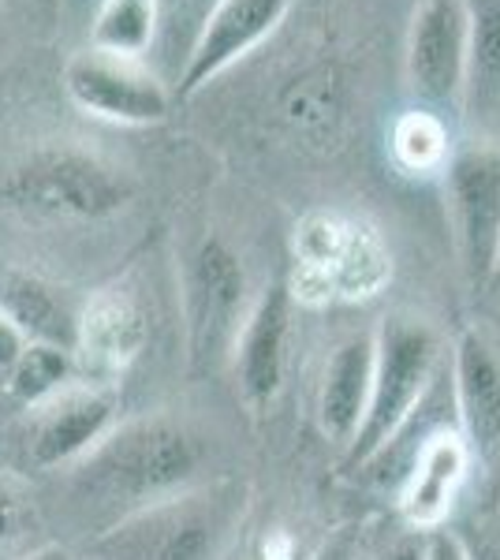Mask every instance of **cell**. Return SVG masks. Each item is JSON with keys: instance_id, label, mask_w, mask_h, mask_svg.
<instances>
[{"instance_id": "cell-1", "label": "cell", "mask_w": 500, "mask_h": 560, "mask_svg": "<svg viewBox=\"0 0 500 560\" xmlns=\"http://www.w3.org/2000/svg\"><path fill=\"white\" fill-rule=\"evenodd\" d=\"M206 441L172 415L116 422L86 459L71 467L79 504L108 512V523L206 482Z\"/></svg>"}, {"instance_id": "cell-2", "label": "cell", "mask_w": 500, "mask_h": 560, "mask_svg": "<svg viewBox=\"0 0 500 560\" xmlns=\"http://www.w3.org/2000/svg\"><path fill=\"white\" fill-rule=\"evenodd\" d=\"M247 497L240 478H206L97 530L90 560H221L243 523Z\"/></svg>"}, {"instance_id": "cell-3", "label": "cell", "mask_w": 500, "mask_h": 560, "mask_svg": "<svg viewBox=\"0 0 500 560\" xmlns=\"http://www.w3.org/2000/svg\"><path fill=\"white\" fill-rule=\"evenodd\" d=\"M131 202L124 168L71 142H45L0 176V206L23 221H105Z\"/></svg>"}, {"instance_id": "cell-4", "label": "cell", "mask_w": 500, "mask_h": 560, "mask_svg": "<svg viewBox=\"0 0 500 560\" xmlns=\"http://www.w3.org/2000/svg\"><path fill=\"white\" fill-rule=\"evenodd\" d=\"M441 337L433 325L411 314H393L374 332V385H370V408L359 433L348 445V467H367L396 430L415 415L426 393L438 382Z\"/></svg>"}, {"instance_id": "cell-5", "label": "cell", "mask_w": 500, "mask_h": 560, "mask_svg": "<svg viewBox=\"0 0 500 560\" xmlns=\"http://www.w3.org/2000/svg\"><path fill=\"white\" fill-rule=\"evenodd\" d=\"M179 306H184L187 366L195 374L229 366L254 295L240 255L221 236H206L184 261Z\"/></svg>"}, {"instance_id": "cell-6", "label": "cell", "mask_w": 500, "mask_h": 560, "mask_svg": "<svg viewBox=\"0 0 500 560\" xmlns=\"http://www.w3.org/2000/svg\"><path fill=\"white\" fill-rule=\"evenodd\" d=\"M452 232L470 288H489L500 269V142H470L444 165Z\"/></svg>"}, {"instance_id": "cell-7", "label": "cell", "mask_w": 500, "mask_h": 560, "mask_svg": "<svg viewBox=\"0 0 500 560\" xmlns=\"http://www.w3.org/2000/svg\"><path fill=\"white\" fill-rule=\"evenodd\" d=\"M63 90L86 116L127 128H147L168 116V86L158 71H150L139 57H120L105 49H79L63 65Z\"/></svg>"}, {"instance_id": "cell-8", "label": "cell", "mask_w": 500, "mask_h": 560, "mask_svg": "<svg viewBox=\"0 0 500 560\" xmlns=\"http://www.w3.org/2000/svg\"><path fill=\"white\" fill-rule=\"evenodd\" d=\"M467 0H418L407 26V86L430 108H460L467 83Z\"/></svg>"}, {"instance_id": "cell-9", "label": "cell", "mask_w": 500, "mask_h": 560, "mask_svg": "<svg viewBox=\"0 0 500 560\" xmlns=\"http://www.w3.org/2000/svg\"><path fill=\"white\" fill-rule=\"evenodd\" d=\"M116 388L75 382L53 400L26 408V456L42 471H63L86 459L113 433L116 419Z\"/></svg>"}, {"instance_id": "cell-10", "label": "cell", "mask_w": 500, "mask_h": 560, "mask_svg": "<svg viewBox=\"0 0 500 560\" xmlns=\"http://www.w3.org/2000/svg\"><path fill=\"white\" fill-rule=\"evenodd\" d=\"M150 337L147 303L135 288L108 284L83 300L75 340L79 377L90 385H113L131 370Z\"/></svg>"}, {"instance_id": "cell-11", "label": "cell", "mask_w": 500, "mask_h": 560, "mask_svg": "<svg viewBox=\"0 0 500 560\" xmlns=\"http://www.w3.org/2000/svg\"><path fill=\"white\" fill-rule=\"evenodd\" d=\"M292 8L295 0H221L209 12L195 45H190L184 68H179V94H198L217 75H224L240 60H247L254 49H261L280 31V23L288 20Z\"/></svg>"}, {"instance_id": "cell-12", "label": "cell", "mask_w": 500, "mask_h": 560, "mask_svg": "<svg viewBox=\"0 0 500 560\" xmlns=\"http://www.w3.org/2000/svg\"><path fill=\"white\" fill-rule=\"evenodd\" d=\"M292 288L288 280H272L254 295V306L243 322V332L235 340L232 366L240 382L243 400L254 411H266L277 400L284 385V363H288V332H292Z\"/></svg>"}, {"instance_id": "cell-13", "label": "cell", "mask_w": 500, "mask_h": 560, "mask_svg": "<svg viewBox=\"0 0 500 560\" xmlns=\"http://www.w3.org/2000/svg\"><path fill=\"white\" fill-rule=\"evenodd\" d=\"M470 445L460 427H438L418 441L404 467L399 482V512L411 523V530H438L444 527L449 512L456 509L463 486L470 475Z\"/></svg>"}, {"instance_id": "cell-14", "label": "cell", "mask_w": 500, "mask_h": 560, "mask_svg": "<svg viewBox=\"0 0 500 560\" xmlns=\"http://www.w3.org/2000/svg\"><path fill=\"white\" fill-rule=\"evenodd\" d=\"M0 311L26 345H53L75 355L83 300L34 269L0 266Z\"/></svg>"}, {"instance_id": "cell-15", "label": "cell", "mask_w": 500, "mask_h": 560, "mask_svg": "<svg viewBox=\"0 0 500 560\" xmlns=\"http://www.w3.org/2000/svg\"><path fill=\"white\" fill-rule=\"evenodd\" d=\"M452 404L470 453L500 445V359L478 332H463L452 355Z\"/></svg>"}, {"instance_id": "cell-16", "label": "cell", "mask_w": 500, "mask_h": 560, "mask_svg": "<svg viewBox=\"0 0 500 560\" xmlns=\"http://www.w3.org/2000/svg\"><path fill=\"white\" fill-rule=\"evenodd\" d=\"M370 385H374V337L340 340L325 363L322 396H317V419L333 441L340 445L354 441L370 408Z\"/></svg>"}, {"instance_id": "cell-17", "label": "cell", "mask_w": 500, "mask_h": 560, "mask_svg": "<svg viewBox=\"0 0 500 560\" xmlns=\"http://www.w3.org/2000/svg\"><path fill=\"white\" fill-rule=\"evenodd\" d=\"M470 49L463 113L481 131V142H500V0H467Z\"/></svg>"}, {"instance_id": "cell-18", "label": "cell", "mask_w": 500, "mask_h": 560, "mask_svg": "<svg viewBox=\"0 0 500 560\" xmlns=\"http://www.w3.org/2000/svg\"><path fill=\"white\" fill-rule=\"evenodd\" d=\"M280 116L288 120L299 139L325 142L340 131L344 124V86L329 68H314L299 75L292 86L284 90L280 102Z\"/></svg>"}, {"instance_id": "cell-19", "label": "cell", "mask_w": 500, "mask_h": 560, "mask_svg": "<svg viewBox=\"0 0 500 560\" xmlns=\"http://www.w3.org/2000/svg\"><path fill=\"white\" fill-rule=\"evenodd\" d=\"M0 382H4L8 396L20 400L23 408H38V404L53 400L57 393L79 382V366H75V355L63 348L26 345Z\"/></svg>"}, {"instance_id": "cell-20", "label": "cell", "mask_w": 500, "mask_h": 560, "mask_svg": "<svg viewBox=\"0 0 500 560\" xmlns=\"http://www.w3.org/2000/svg\"><path fill=\"white\" fill-rule=\"evenodd\" d=\"M158 42V0H102L90 45L120 57H139Z\"/></svg>"}, {"instance_id": "cell-21", "label": "cell", "mask_w": 500, "mask_h": 560, "mask_svg": "<svg viewBox=\"0 0 500 560\" xmlns=\"http://www.w3.org/2000/svg\"><path fill=\"white\" fill-rule=\"evenodd\" d=\"M393 158L404 173L415 176H430V173H444L449 165V128L441 124L438 113L430 108H415V113H404L393 128Z\"/></svg>"}, {"instance_id": "cell-22", "label": "cell", "mask_w": 500, "mask_h": 560, "mask_svg": "<svg viewBox=\"0 0 500 560\" xmlns=\"http://www.w3.org/2000/svg\"><path fill=\"white\" fill-rule=\"evenodd\" d=\"M217 4L221 0H158V42H153V49H161V57L168 60L172 79L179 75L190 45H195L198 31H202V23Z\"/></svg>"}, {"instance_id": "cell-23", "label": "cell", "mask_w": 500, "mask_h": 560, "mask_svg": "<svg viewBox=\"0 0 500 560\" xmlns=\"http://www.w3.org/2000/svg\"><path fill=\"white\" fill-rule=\"evenodd\" d=\"M31 527H34V501L26 497L20 478L0 475V560H15L31 553V549H23Z\"/></svg>"}, {"instance_id": "cell-24", "label": "cell", "mask_w": 500, "mask_h": 560, "mask_svg": "<svg viewBox=\"0 0 500 560\" xmlns=\"http://www.w3.org/2000/svg\"><path fill=\"white\" fill-rule=\"evenodd\" d=\"M314 549H303V541H299L292 530L284 527H272L266 535H258L251 541L247 549H243L240 560H311Z\"/></svg>"}, {"instance_id": "cell-25", "label": "cell", "mask_w": 500, "mask_h": 560, "mask_svg": "<svg viewBox=\"0 0 500 560\" xmlns=\"http://www.w3.org/2000/svg\"><path fill=\"white\" fill-rule=\"evenodd\" d=\"M426 560H470L467 538H460L449 527L426 530Z\"/></svg>"}, {"instance_id": "cell-26", "label": "cell", "mask_w": 500, "mask_h": 560, "mask_svg": "<svg viewBox=\"0 0 500 560\" xmlns=\"http://www.w3.org/2000/svg\"><path fill=\"white\" fill-rule=\"evenodd\" d=\"M23 348H26V340L20 337V329H15V325L8 322V314L0 311V377L12 370V363L20 359Z\"/></svg>"}, {"instance_id": "cell-27", "label": "cell", "mask_w": 500, "mask_h": 560, "mask_svg": "<svg viewBox=\"0 0 500 560\" xmlns=\"http://www.w3.org/2000/svg\"><path fill=\"white\" fill-rule=\"evenodd\" d=\"M377 560H426V535L422 530H411V535L393 541Z\"/></svg>"}, {"instance_id": "cell-28", "label": "cell", "mask_w": 500, "mask_h": 560, "mask_svg": "<svg viewBox=\"0 0 500 560\" xmlns=\"http://www.w3.org/2000/svg\"><path fill=\"white\" fill-rule=\"evenodd\" d=\"M311 560H351V535H336L333 541L317 546Z\"/></svg>"}, {"instance_id": "cell-29", "label": "cell", "mask_w": 500, "mask_h": 560, "mask_svg": "<svg viewBox=\"0 0 500 560\" xmlns=\"http://www.w3.org/2000/svg\"><path fill=\"white\" fill-rule=\"evenodd\" d=\"M15 560H71V553H68V549H60V546H34L31 553L15 557Z\"/></svg>"}, {"instance_id": "cell-30", "label": "cell", "mask_w": 500, "mask_h": 560, "mask_svg": "<svg viewBox=\"0 0 500 560\" xmlns=\"http://www.w3.org/2000/svg\"><path fill=\"white\" fill-rule=\"evenodd\" d=\"M467 553H470V560H500V549L486 546V541H481V546H470L467 541Z\"/></svg>"}, {"instance_id": "cell-31", "label": "cell", "mask_w": 500, "mask_h": 560, "mask_svg": "<svg viewBox=\"0 0 500 560\" xmlns=\"http://www.w3.org/2000/svg\"><path fill=\"white\" fill-rule=\"evenodd\" d=\"M493 284H500V269H497V280H493Z\"/></svg>"}, {"instance_id": "cell-32", "label": "cell", "mask_w": 500, "mask_h": 560, "mask_svg": "<svg viewBox=\"0 0 500 560\" xmlns=\"http://www.w3.org/2000/svg\"><path fill=\"white\" fill-rule=\"evenodd\" d=\"M20 4H34V0H20Z\"/></svg>"}]
</instances>
